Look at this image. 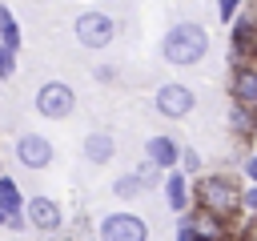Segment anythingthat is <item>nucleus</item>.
Wrapping results in <instances>:
<instances>
[{"label": "nucleus", "mask_w": 257, "mask_h": 241, "mask_svg": "<svg viewBox=\"0 0 257 241\" xmlns=\"http://www.w3.org/2000/svg\"><path fill=\"white\" fill-rule=\"evenodd\" d=\"M209 56V32L193 20H177L165 36H161V60L173 68H193Z\"/></svg>", "instance_id": "1"}, {"label": "nucleus", "mask_w": 257, "mask_h": 241, "mask_svg": "<svg viewBox=\"0 0 257 241\" xmlns=\"http://www.w3.org/2000/svg\"><path fill=\"white\" fill-rule=\"evenodd\" d=\"M72 36H76L80 48H108L112 36H116V24H112L108 12L88 8V12H76V20H72Z\"/></svg>", "instance_id": "2"}, {"label": "nucleus", "mask_w": 257, "mask_h": 241, "mask_svg": "<svg viewBox=\"0 0 257 241\" xmlns=\"http://www.w3.org/2000/svg\"><path fill=\"white\" fill-rule=\"evenodd\" d=\"M201 201H205V209H209V217H229V213H237L241 209V197H245V189H237L229 177H205L201 181Z\"/></svg>", "instance_id": "3"}, {"label": "nucleus", "mask_w": 257, "mask_h": 241, "mask_svg": "<svg viewBox=\"0 0 257 241\" xmlns=\"http://www.w3.org/2000/svg\"><path fill=\"white\" fill-rule=\"evenodd\" d=\"M153 108H157L161 116H169V120H181V116H189V112L197 108V92H193L189 84H181V80H169V84L157 88Z\"/></svg>", "instance_id": "4"}, {"label": "nucleus", "mask_w": 257, "mask_h": 241, "mask_svg": "<svg viewBox=\"0 0 257 241\" xmlns=\"http://www.w3.org/2000/svg\"><path fill=\"white\" fill-rule=\"evenodd\" d=\"M72 108H76V92H72L64 80H48V84H40V92H36V112H40V116H48V120H64V116H72Z\"/></svg>", "instance_id": "5"}, {"label": "nucleus", "mask_w": 257, "mask_h": 241, "mask_svg": "<svg viewBox=\"0 0 257 241\" xmlns=\"http://www.w3.org/2000/svg\"><path fill=\"white\" fill-rule=\"evenodd\" d=\"M100 241H149V221L137 213H108L96 229Z\"/></svg>", "instance_id": "6"}, {"label": "nucleus", "mask_w": 257, "mask_h": 241, "mask_svg": "<svg viewBox=\"0 0 257 241\" xmlns=\"http://www.w3.org/2000/svg\"><path fill=\"white\" fill-rule=\"evenodd\" d=\"M16 161L24 165V169H48L52 165V141L48 137H40V133H24L20 141H16Z\"/></svg>", "instance_id": "7"}, {"label": "nucleus", "mask_w": 257, "mask_h": 241, "mask_svg": "<svg viewBox=\"0 0 257 241\" xmlns=\"http://www.w3.org/2000/svg\"><path fill=\"white\" fill-rule=\"evenodd\" d=\"M24 217H28L32 229H40V233H56L60 221H64V209H60L52 197H32V201L24 205Z\"/></svg>", "instance_id": "8"}, {"label": "nucleus", "mask_w": 257, "mask_h": 241, "mask_svg": "<svg viewBox=\"0 0 257 241\" xmlns=\"http://www.w3.org/2000/svg\"><path fill=\"white\" fill-rule=\"evenodd\" d=\"M233 60H257V16L241 12V20H233Z\"/></svg>", "instance_id": "9"}, {"label": "nucleus", "mask_w": 257, "mask_h": 241, "mask_svg": "<svg viewBox=\"0 0 257 241\" xmlns=\"http://www.w3.org/2000/svg\"><path fill=\"white\" fill-rule=\"evenodd\" d=\"M181 153H185V149H181L173 137H165V133L145 141V161H153V165H157V169H165V173H173V169L181 165Z\"/></svg>", "instance_id": "10"}, {"label": "nucleus", "mask_w": 257, "mask_h": 241, "mask_svg": "<svg viewBox=\"0 0 257 241\" xmlns=\"http://www.w3.org/2000/svg\"><path fill=\"white\" fill-rule=\"evenodd\" d=\"M233 100L237 104H257V60H241L233 68Z\"/></svg>", "instance_id": "11"}, {"label": "nucleus", "mask_w": 257, "mask_h": 241, "mask_svg": "<svg viewBox=\"0 0 257 241\" xmlns=\"http://www.w3.org/2000/svg\"><path fill=\"white\" fill-rule=\"evenodd\" d=\"M80 153H84L88 165H108L116 157V141H112V133H88L80 141Z\"/></svg>", "instance_id": "12"}, {"label": "nucleus", "mask_w": 257, "mask_h": 241, "mask_svg": "<svg viewBox=\"0 0 257 241\" xmlns=\"http://www.w3.org/2000/svg\"><path fill=\"white\" fill-rule=\"evenodd\" d=\"M165 201H169L173 213H189V177L181 169H173L165 177Z\"/></svg>", "instance_id": "13"}, {"label": "nucleus", "mask_w": 257, "mask_h": 241, "mask_svg": "<svg viewBox=\"0 0 257 241\" xmlns=\"http://www.w3.org/2000/svg\"><path fill=\"white\" fill-rule=\"evenodd\" d=\"M24 197H20V189H16V181L12 177H0V209L8 213V217H20L24 213Z\"/></svg>", "instance_id": "14"}, {"label": "nucleus", "mask_w": 257, "mask_h": 241, "mask_svg": "<svg viewBox=\"0 0 257 241\" xmlns=\"http://www.w3.org/2000/svg\"><path fill=\"white\" fill-rule=\"evenodd\" d=\"M253 125H257V108H249V104H237V100H233V108H229V129H233V133H241V137H249V133H253Z\"/></svg>", "instance_id": "15"}, {"label": "nucleus", "mask_w": 257, "mask_h": 241, "mask_svg": "<svg viewBox=\"0 0 257 241\" xmlns=\"http://www.w3.org/2000/svg\"><path fill=\"white\" fill-rule=\"evenodd\" d=\"M0 44L8 48V52H16L20 48V24L12 20V12L0 4Z\"/></svg>", "instance_id": "16"}, {"label": "nucleus", "mask_w": 257, "mask_h": 241, "mask_svg": "<svg viewBox=\"0 0 257 241\" xmlns=\"http://www.w3.org/2000/svg\"><path fill=\"white\" fill-rule=\"evenodd\" d=\"M141 193H145V185H141L137 173H124V177L112 181V197H120V201H133V197H141Z\"/></svg>", "instance_id": "17"}, {"label": "nucleus", "mask_w": 257, "mask_h": 241, "mask_svg": "<svg viewBox=\"0 0 257 241\" xmlns=\"http://www.w3.org/2000/svg\"><path fill=\"white\" fill-rule=\"evenodd\" d=\"M133 173L141 177V185H145V189H157V185H165V177H169V173H165V169H157L153 161H141Z\"/></svg>", "instance_id": "18"}, {"label": "nucleus", "mask_w": 257, "mask_h": 241, "mask_svg": "<svg viewBox=\"0 0 257 241\" xmlns=\"http://www.w3.org/2000/svg\"><path fill=\"white\" fill-rule=\"evenodd\" d=\"M181 173H185V177L201 173V153H197V149H185V153H181Z\"/></svg>", "instance_id": "19"}, {"label": "nucleus", "mask_w": 257, "mask_h": 241, "mask_svg": "<svg viewBox=\"0 0 257 241\" xmlns=\"http://www.w3.org/2000/svg\"><path fill=\"white\" fill-rule=\"evenodd\" d=\"M8 76H16V52H8L0 44V80H8Z\"/></svg>", "instance_id": "20"}, {"label": "nucleus", "mask_w": 257, "mask_h": 241, "mask_svg": "<svg viewBox=\"0 0 257 241\" xmlns=\"http://www.w3.org/2000/svg\"><path fill=\"white\" fill-rule=\"evenodd\" d=\"M237 12H241V0H217V16H221L225 24H233Z\"/></svg>", "instance_id": "21"}, {"label": "nucleus", "mask_w": 257, "mask_h": 241, "mask_svg": "<svg viewBox=\"0 0 257 241\" xmlns=\"http://www.w3.org/2000/svg\"><path fill=\"white\" fill-rule=\"evenodd\" d=\"M197 237H201V233H197V225L185 217V221H181V229H177V241H197Z\"/></svg>", "instance_id": "22"}, {"label": "nucleus", "mask_w": 257, "mask_h": 241, "mask_svg": "<svg viewBox=\"0 0 257 241\" xmlns=\"http://www.w3.org/2000/svg\"><path fill=\"white\" fill-rule=\"evenodd\" d=\"M241 209L257 217V185H249V189H245V197H241Z\"/></svg>", "instance_id": "23"}, {"label": "nucleus", "mask_w": 257, "mask_h": 241, "mask_svg": "<svg viewBox=\"0 0 257 241\" xmlns=\"http://www.w3.org/2000/svg\"><path fill=\"white\" fill-rule=\"evenodd\" d=\"M92 76H96V80H100V84H108V80H112V76H116V68H108V64H100V68H96V72H92Z\"/></svg>", "instance_id": "24"}, {"label": "nucleus", "mask_w": 257, "mask_h": 241, "mask_svg": "<svg viewBox=\"0 0 257 241\" xmlns=\"http://www.w3.org/2000/svg\"><path fill=\"white\" fill-rule=\"evenodd\" d=\"M245 177H249V185H257V153L245 161Z\"/></svg>", "instance_id": "25"}, {"label": "nucleus", "mask_w": 257, "mask_h": 241, "mask_svg": "<svg viewBox=\"0 0 257 241\" xmlns=\"http://www.w3.org/2000/svg\"><path fill=\"white\" fill-rule=\"evenodd\" d=\"M0 177H4V169H0Z\"/></svg>", "instance_id": "26"}]
</instances>
